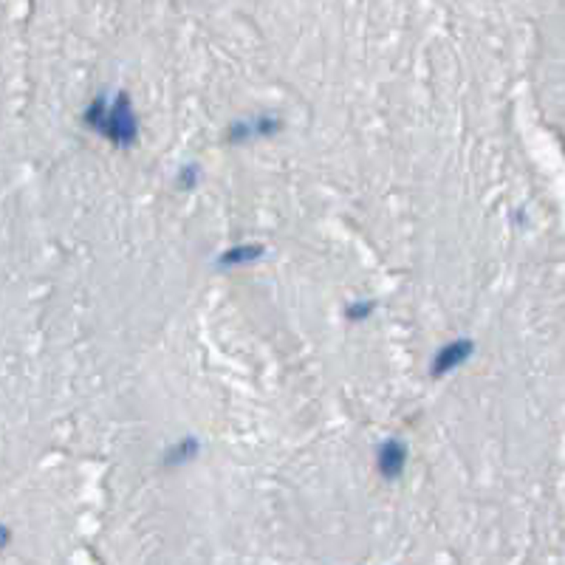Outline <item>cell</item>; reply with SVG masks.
I'll return each instance as SVG.
<instances>
[{
    "label": "cell",
    "mask_w": 565,
    "mask_h": 565,
    "mask_svg": "<svg viewBox=\"0 0 565 565\" xmlns=\"http://www.w3.org/2000/svg\"><path fill=\"white\" fill-rule=\"evenodd\" d=\"M404 464H407V446L401 441H396V438H387L379 446V456H376L379 475L387 478V481H396L404 472Z\"/></svg>",
    "instance_id": "obj_3"
},
{
    "label": "cell",
    "mask_w": 565,
    "mask_h": 565,
    "mask_svg": "<svg viewBox=\"0 0 565 565\" xmlns=\"http://www.w3.org/2000/svg\"><path fill=\"white\" fill-rule=\"evenodd\" d=\"M472 354H475L472 339H467V336L452 339V343H446V345L435 354V359H432V376L441 379V376H446V373H452V371H458Z\"/></svg>",
    "instance_id": "obj_2"
},
{
    "label": "cell",
    "mask_w": 565,
    "mask_h": 565,
    "mask_svg": "<svg viewBox=\"0 0 565 565\" xmlns=\"http://www.w3.org/2000/svg\"><path fill=\"white\" fill-rule=\"evenodd\" d=\"M283 122L277 117H258L255 122H235L230 128V139L232 142H244V139H269L274 133H280Z\"/></svg>",
    "instance_id": "obj_4"
},
{
    "label": "cell",
    "mask_w": 565,
    "mask_h": 565,
    "mask_svg": "<svg viewBox=\"0 0 565 565\" xmlns=\"http://www.w3.org/2000/svg\"><path fill=\"white\" fill-rule=\"evenodd\" d=\"M181 181H184V187H190L192 181H195V170L192 167H187V170H181V175H178Z\"/></svg>",
    "instance_id": "obj_8"
},
{
    "label": "cell",
    "mask_w": 565,
    "mask_h": 565,
    "mask_svg": "<svg viewBox=\"0 0 565 565\" xmlns=\"http://www.w3.org/2000/svg\"><path fill=\"white\" fill-rule=\"evenodd\" d=\"M85 125H91L99 136H105L117 147H131L139 139L136 110L128 93H117V99L96 96L85 110Z\"/></svg>",
    "instance_id": "obj_1"
},
{
    "label": "cell",
    "mask_w": 565,
    "mask_h": 565,
    "mask_svg": "<svg viewBox=\"0 0 565 565\" xmlns=\"http://www.w3.org/2000/svg\"><path fill=\"white\" fill-rule=\"evenodd\" d=\"M198 449H201V444H198L195 438H184L178 446H173V449L167 452L164 464H167V467H173V464H184V461H190V458L198 456Z\"/></svg>",
    "instance_id": "obj_6"
},
{
    "label": "cell",
    "mask_w": 565,
    "mask_h": 565,
    "mask_svg": "<svg viewBox=\"0 0 565 565\" xmlns=\"http://www.w3.org/2000/svg\"><path fill=\"white\" fill-rule=\"evenodd\" d=\"M373 303L371 300H365V303H354V305H348V319H368L371 314H373Z\"/></svg>",
    "instance_id": "obj_7"
},
{
    "label": "cell",
    "mask_w": 565,
    "mask_h": 565,
    "mask_svg": "<svg viewBox=\"0 0 565 565\" xmlns=\"http://www.w3.org/2000/svg\"><path fill=\"white\" fill-rule=\"evenodd\" d=\"M266 252V246L260 244H246V246H232L226 249L220 258H218V266H244V263H252V260H260Z\"/></svg>",
    "instance_id": "obj_5"
}]
</instances>
